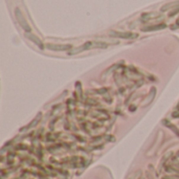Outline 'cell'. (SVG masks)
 <instances>
[{"mask_svg":"<svg viewBox=\"0 0 179 179\" xmlns=\"http://www.w3.org/2000/svg\"><path fill=\"white\" fill-rule=\"evenodd\" d=\"M72 46L70 44H46V48L54 51H66L69 50Z\"/></svg>","mask_w":179,"mask_h":179,"instance_id":"277c9868","label":"cell"},{"mask_svg":"<svg viewBox=\"0 0 179 179\" xmlns=\"http://www.w3.org/2000/svg\"><path fill=\"white\" fill-rule=\"evenodd\" d=\"M166 27H167V24L161 23V24H154V25H150V26H147V27H143L141 30H143V32H153V30H163V28H166Z\"/></svg>","mask_w":179,"mask_h":179,"instance_id":"8992f818","label":"cell"},{"mask_svg":"<svg viewBox=\"0 0 179 179\" xmlns=\"http://www.w3.org/2000/svg\"><path fill=\"white\" fill-rule=\"evenodd\" d=\"M172 126H173V125H171L170 122H168V124H167V127L171 128V129H172V130H173V131H174V132H175V133H177V135H178V136H179V131H178V130H177V129H176V128L172 127Z\"/></svg>","mask_w":179,"mask_h":179,"instance_id":"9c48e42d","label":"cell"},{"mask_svg":"<svg viewBox=\"0 0 179 179\" xmlns=\"http://www.w3.org/2000/svg\"><path fill=\"white\" fill-rule=\"evenodd\" d=\"M107 44L106 43H103V42H86L84 43L83 45L79 46V47L75 48L73 50L69 51L68 54H79V52H82L83 50H87V49H90V48H106L107 47Z\"/></svg>","mask_w":179,"mask_h":179,"instance_id":"6da1fadb","label":"cell"},{"mask_svg":"<svg viewBox=\"0 0 179 179\" xmlns=\"http://www.w3.org/2000/svg\"><path fill=\"white\" fill-rule=\"evenodd\" d=\"M160 15H159V13H146L143 14V16H141V20L143 21H148L150 20V19H154V18H157V17H159Z\"/></svg>","mask_w":179,"mask_h":179,"instance_id":"52a82bcc","label":"cell"},{"mask_svg":"<svg viewBox=\"0 0 179 179\" xmlns=\"http://www.w3.org/2000/svg\"><path fill=\"white\" fill-rule=\"evenodd\" d=\"M179 5V1H174V2H171V3H168V4L163 5L161 7V12H166V11H169V9H173L175 7H178Z\"/></svg>","mask_w":179,"mask_h":179,"instance_id":"ba28073f","label":"cell"},{"mask_svg":"<svg viewBox=\"0 0 179 179\" xmlns=\"http://www.w3.org/2000/svg\"><path fill=\"white\" fill-rule=\"evenodd\" d=\"M15 16H16V19H17V21H18L19 25H20V26L22 27L23 30H24L26 33H30L32 28H30V24L27 23V21H26V19H25V17L23 16L22 12H21L19 9H15Z\"/></svg>","mask_w":179,"mask_h":179,"instance_id":"7a4b0ae2","label":"cell"},{"mask_svg":"<svg viewBox=\"0 0 179 179\" xmlns=\"http://www.w3.org/2000/svg\"><path fill=\"white\" fill-rule=\"evenodd\" d=\"M25 37H26L27 39H30L32 42H34V44H36V45L38 46L39 48H41V49L44 47L43 43H42V41H41L37 36H35V35L30 34V33H25Z\"/></svg>","mask_w":179,"mask_h":179,"instance_id":"5b68a950","label":"cell"},{"mask_svg":"<svg viewBox=\"0 0 179 179\" xmlns=\"http://www.w3.org/2000/svg\"><path fill=\"white\" fill-rule=\"evenodd\" d=\"M109 35L114 38H122V39H134L138 36L137 34L130 32H115V30H111L109 33Z\"/></svg>","mask_w":179,"mask_h":179,"instance_id":"3957f363","label":"cell"},{"mask_svg":"<svg viewBox=\"0 0 179 179\" xmlns=\"http://www.w3.org/2000/svg\"><path fill=\"white\" fill-rule=\"evenodd\" d=\"M178 12H179V7H177L176 9H174V11H173L172 13L170 14V16H173V15H175V14H177V13H178Z\"/></svg>","mask_w":179,"mask_h":179,"instance_id":"30bf717a","label":"cell"}]
</instances>
